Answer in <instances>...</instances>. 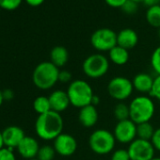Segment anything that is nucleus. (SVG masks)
Listing matches in <instances>:
<instances>
[{
    "instance_id": "1",
    "label": "nucleus",
    "mask_w": 160,
    "mask_h": 160,
    "mask_svg": "<svg viewBox=\"0 0 160 160\" xmlns=\"http://www.w3.org/2000/svg\"><path fill=\"white\" fill-rule=\"evenodd\" d=\"M64 122L60 113L50 110L44 114L38 115L35 122V132L43 140H54L63 130Z\"/></svg>"
},
{
    "instance_id": "2",
    "label": "nucleus",
    "mask_w": 160,
    "mask_h": 160,
    "mask_svg": "<svg viewBox=\"0 0 160 160\" xmlns=\"http://www.w3.org/2000/svg\"><path fill=\"white\" fill-rule=\"evenodd\" d=\"M59 71L51 61H42L32 72V82L40 90H49L58 82Z\"/></svg>"
},
{
    "instance_id": "3",
    "label": "nucleus",
    "mask_w": 160,
    "mask_h": 160,
    "mask_svg": "<svg viewBox=\"0 0 160 160\" xmlns=\"http://www.w3.org/2000/svg\"><path fill=\"white\" fill-rule=\"evenodd\" d=\"M66 92L69 96L71 106L79 109L92 105V100L94 96L92 86L82 79H76L72 81Z\"/></svg>"
},
{
    "instance_id": "4",
    "label": "nucleus",
    "mask_w": 160,
    "mask_h": 160,
    "mask_svg": "<svg viewBox=\"0 0 160 160\" xmlns=\"http://www.w3.org/2000/svg\"><path fill=\"white\" fill-rule=\"evenodd\" d=\"M130 120L136 124L148 122L153 117L155 107L152 99L147 95H138L129 104Z\"/></svg>"
},
{
    "instance_id": "5",
    "label": "nucleus",
    "mask_w": 160,
    "mask_h": 160,
    "mask_svg": "<svg viewBox=\"0 0 160 160\" xmlns=\"http://www.w3.org/2000/svg\"><path fill=\"white\" fill-rule=\"evenodd\" d=\"M116 138L110 131L100 128L93 131L89 138V146L92 151L99 155H105L113 152Z\"/></svg>"
},
{
    "instance_id": "6",
    "label": "nucleus",
    "mask_w": 160,
    "mask_h": 160,
    "mask_svg": "<svg viewBox=\"0 0 160 160\" xmlns=\"http://www.w3.org/2000/svg\"><path fill=\"white\" fill-rule=\"evenodd\" d=\"M109 69V59L103 54H92L87 57L82 63L83 72L90 78L103 77Z\"/></svg>"
},
{
    "instance_id": "7",
    "label": "nucleus",
    "mask_w": 160,
    "mask_h": 160,
    "mask_svg": "<svg viewBox=\"0 0 160 160\" xmlns=\"http://www.w3.org/2000/svg\"><path fill=\"white\" fill-rule=\"evenodd\" d=\"M134 91L132 80L125 76H115L110 79L108 84V92L109 96L119 102L128 99Z\"/></svg>"
},
{
    "instance_id": "8",
    "label": "nucleus",
    "mask_w": 160,
    "mask_h": 160,
    "mask_svg": "<svg viewBox=\"0 0 160 160\" xmlns=\"http://www.w3.org/2000/svg\"><path fill=\"white\" fill-rule=\"evenodd\" d=\"M91 43L99 52H109L117 45V33L108 28L96 29L91 36Z\"/></svg>"
},
{
    "instance_id": "9",
    "label": "nucleus",
    "mask_w": 160,
    "mask_h": 160,
    "mask_svg": "<svg viewBox=\"0 0 160 160\" xmlns=\"http://www.w3.org/2000/svg\"><path fill=\"white\" fill-rule=\"evenodd\" d=\"M127 151L131 160H152L155 152L151 141L138 138L128 145Z\"/></svg>"
},
{
    "instance_id": "10",
    "label": "nucleus",
    "mask_w": 160,
    "mask_h": 160,
    "mask_svg": "<svg viewBox=\"0 0 160 160\" xmlns=\"http://www.w3.org/2000/svg\"><path fill=\"white\" fill-rule=\"evenodd\" d=\"M113 135L116 141L123 144H130L137 138V124L130 119L118 122L114 127Z\"/></svg>"
},
{
    "instance_id": "11",
    "label": "nucleus",
    "mask_w": 160,
    "mask_h": 160,
    "mask_svg": "<svg viewBox=\"0 0 160 160\" xmlns=\"http://www.w3.org/2000/svg\"><path fill=\"white\" fill-rule=\"evenodd\" d=\"M53 141V147L56 152L61 156H71L77 150V141L75 138L70 134L61 133Z\"/></svg>"
},
{
    "instance_id": "12",
    "label": "nucleus",
    "mask_w": 160,
    "mask_h": 160,
    "mask_svg": "<svg viewBox=\"0 0 160 160\" xmlns=\"http://www.w3.org/2000/svg\"><path fill=\"white\" fill-rule=\"evenodd\" d=\"M4 146L10 149H16L26 137L24 130L17 125H10L2 131Z\"/></svg>"
},
{
    "instance_id": "13",
    "label": "nucleus",
    "mask_w": 160,
    "mask_h": 160,
    "mask_svg": "<svg viewBox=\"0 0 160 160\" xmlns=\"http://www.w3.org/2000/svg\"><path fill=\"white\" fill-rule=\"evenodd\" d=\"M40 147L41 146L39 145V142L36 138L29 136H26L16 149L23 158L30 160L37 157Z\"/></svg>"
},
{
    "instance_id": "14",
    "label": "nucleus",
    "mask_w": 160,
    "mask_h": 160,
    "mask_svg": "<svg viewBox=\"0 0 160 160\" xmlns=\"http://www.w3.org/2000/svg\"><path fill=\"white\" fill-rule=\"evenodd\" d=\"M48 98H49V102L51 106V110L56 111L58 113H61L65 111L71 105L67 92L62 91V90L54 91L48 96Z\"/></svg>"
},
{
    "instance_id": "15",
    "label": "nucleus",
    "mask_w": 160,
    "mask_h": 160,
    "mask_svg": "<svg viewBox=\"0 0 160 160\" xmlns=\"http://www.w3.org/2000/svg\"><path fill=\"white\" fill-rule=\"evenodd\" d=\"M98 119H99V113L97 108L92 105L86 106L79 109L78 121L84 127L87 128L93 127L97 123Z\"/></svg>"
},
{
    "instance_id": "16",
    "label": "nucleus",
    "mask_w": 160,
    "mask_h": 160,
    "mask_svg": "<svg viewBox=\"0 0 160 160\" xmlns=\"http://www.w3.org/2000/svg\"><path fill=\"white\" fill-rule=\"evenodd\" d=\"M138 42V33L132 28H123L117 33V45L128 51L137 46Z\"/></svg>"
},
{
    "instance_id": "17",
    "label": "nucleus",
    "mask_w": 160,
    "mask_h": 160,
    "mask_svg": "<svg viewBox=\"0 0 160 160\" xmlns=\"http://www.w3.org/2000/svg\"><path fill=\"white\" fill-rule=\"evenodd\" d=\"M153 77L151 74L146 72L137 73L132 79V83L134 90L138 92L139 93L145 95L146 93H150L152 84H153Z\"/></svg>"
},
{
    "instance_id": "18",
    "label": "nucleus",
    "mask_w": 160,
    "mask_h": 160,
    "mask_svg": "<svg viewBox=\"0 0 160 160\" xmlns=\"http://www.w3.org/2000/svg\"><path fill=\"white\" fill-rule=\"evenodd\" d=\"M69 60V52L67 48L61 45H57L50 52V61L58 69L64 67Z\"/></svg>"
},
{
    "instance_id": "19",
    "label": "nucleus",
    "mask_w": 160,
    "mask_h": 160,
    "mask_svg": "<svg viewBox=\"0 0 160 160\" xmlns=\"http://www.w3.org/2000/svg\"><path fill=\"white\" fill-rule=\"evenodd\" d=\"M108 58L115 65L122 66L129 60V51L119 45H116L108 52Z\"/></svg>"
},
{
    "instance_id": "20",
    "label": "nucleus",
    "mask_w": 160,
    "mask_h": 160,
    "mask_svg": "<svg viewBox=\"0 0 160 160\" xmlns=\"http://www.w3.org/2000/svg\"><path fill=\"white\" fill-rule=\"evenodd\" d=\"M145 16L148 24L151 27L160 28V5L148 8Z\"/></svg>"
},
{
    "instance_id": "21",
    "label": "nucleus",
    "mask_w": 160,
    "mask_h": 160,
    "mask_svg": "<svg viewBox=\"0 0 160 160\" xmlns=\"http://www.w3.org/2000/svg\"><path fill=\"white\" fill-rule=\"evenodd\" d=\"M154 130L155 129L153 128V126L151 124L150 122L137 124V138L151 141L152 135L154 133Z\"/></svg>"
},
{
    "instance_id": "22",
    "label": "nucleus",
    "mask_w": 160,
    "mask_h": 160,
    "mask_svg": "<svg viewBox=\"0 0 160 160\" xmlns=\"http://www.w3.org/2000/svg\"><path fill=\"white\" fill-rule=\"evenodd\" d=\"M33 108L35 112L38 113V115H42L50 111L51 106H50L49 98L43 95L36 97L35 100L33 101Z\"/></svg>"
},
{
    "instance_id": "23",
    "label": "nucleus",
    "mask_w": 160,
    "mask_h": 160,
    "mask_svg": "<svg viewBox=\"0 0 160 160\" xmlns=\"http://www.w3.org/2000/svg\"><path fill=\"white\" fill-rule=\"evenodd\" d=\"M113 114L118 122L130 119L129 105H126L123 102H119L113 109Z\"/></svg>"
},
{
    "instance_id": "24",
    "label": "nucleus",
    "mask_w": 160,
    "mask_h": 160,
    "mask_svg": "<svg viewBox=\"0 0 160 160\" xmlns=\"http://www.w3.org/2000/svg\"><path fill=\"white\" fill-rule=\"evenodd\" d=\"M56 151L53 146L50 145H43L40 147V150L37 154L38 160H53L56 155Z\"/></svg>"
},
{
    "instance_id": "25",
    "label": "nucleus",
    "mask_w": 160,
    "mask_h": 160,
    "mask_svg": "<svg viewBox=\"0 0 160 160\" xmlns=\"http://www.w3.org/2000/svg\"><path fill=\"white\" fill-rule=\"evenodd\" d=\"M151 65L153 71L157 74H160V45L153 50L151 56Z\"/></svg>"
},
{
    "instance_id": "26",
    "label": "nucleus",
    "mask_w": 160,
    "mask_h": 160,
    "mask_svg": "<svg viewBox=\"0 0 160 160\" xmlns=\"http://www.w3.org/2000/svg\"><path fill=\"white\" fill-rule=\"evenodd\" d=\"M122 11L127 14V15H133L135 14L138 10V4L132 1V0H126V2L122 5V7L121 8Z\"/></svg>"
},
{
    "instance_id": "27",
    "label": "nucleus",
    "mask_w": 160,
    "mask_h": 160,
    "mask_svg": "<svg viewBox=\"0 0 160 160\" xmlns=\"http://www.w3.org/2000/svg\"><path fill=\"white\" fill-rule=\"evenodd\" d=\"M23 0H0V7L7 11H13L20 7Z\"/></svg>"
},
{
    "instance_id": "28",
    "label": "nucleus",
    "mask_w": 160,
    "mask_h": 160,
    "mask_svg": "<svg viewBox=\"0 0 160 160\" xmlns=\"http://www.w3.org/2000/svg\"><path fill=\"white\" fill-rule=\"evenodd\" d=\"M149 94L151 95V97H152L160 102V74H157V76L154 77L153 84H152V90Z\"/></svg>"
},
{
    "instance_id": "29",
    "label": "nucleus",
    "mask_w": 160,
    "mask_h": 160,
    "mask_svg": "<svg viewBox=\"0 0 160 160\" xmlns=\"http://www.w3.org/2000/svg\"><path fill=\"white\" fill-rule=\"evenodd\" d=\"M111 160H131L127 149H118L111 154Z\"/></svg>"
},
{
    "instance_id": "30",
    "label": "nucleus",
    "mask_w": 160,
    "mask_h": 160,
    "mask_svg": "<svg viewBox=\"0 0 160 160\" xmlns=\"http://www.w3.org/2000/svg\"><path fill=\"white\" fill-rule=\"evenodd\" d=\"M0 160H16L12 149L3 147L0 150Z\"/></svg>"
},
{
    "instance_id": "31",
    "label": "nucleus",
    "mask_w": 160,
    "mask_h": 160,
    "mask_svg": "<svg viewBox=\"0 0 160 160\" xmlns=\"http://www.w3.org/2000/svg\"><path fill=\"white\" fill-rule=\"evenodd\" d=\"M58 82L61 83H71L72 82V73L67 70H61L58 73Z\"/></svg>"
},
{
    "instance_id": "32",
    "label": "nucleus",
    "mask_w": 160,
    "mask_h": 160,
    "mask_svg": "<svg viewBox=\"0 0 160 160\" xmlns=\"http://www.w3.org/2000/svg\"><path fill=\"white\" fill-rule=\"evenodd\" d=\"M151 142L154 148V150L160 152V127L156 128L154 130V133L152 135V138L151 139Z\"/></svg>"
},
{
    "instance_id": "33",
    "label": "nucleus",
    "mask_w": 160,
    "mask_h": 160,
    "mask_svg": "<svg viewBox=\"0 0 160 160\" xmlns=\"http://www.w3.org/2000/svg\"><path fill=\"white\" fill-rule=\"evenodd\" d=\"M107 5H108L111 8H122V5L126 2V0H105Z\"/></svg>"
},
{
    "instance_id": "34",
    "label": "nucleus",
    "mask_w": 160,
    "mask_h": 160,
    "mask_svg": "<svg viewBox=\"0 0 160 160\" xmlns=\"http://www.w3.org/2000/svg\"><path fill=\"white\" fill-rule=\"evenodd\" d=\"M3 92V97H4V101H11L13 99L14 97V93H13V91L11 90V89H6Z\"/></svg>"
},
{
    "instance_id": "35",
    "label": "nucleus",
    "mask_w": 160,
    "mask_h": 160,
    "mask_svg": "<svg viewBox=\"0 0 160 160\" xmlns=\"http://www.w3.org/2000/svg\"><path fill=\"white\" fill-rule=\"evenodd\" d=\"M159 3H160V0H143V4H144L147 8H150V7H152V6L159 5Z\"/></svg>"
},
{
    "instance_id": "36",
    "label": "nucleus",
    "mask_w": 160,
    "mask_h": 160,
    "mask_svg": "<svg viewBox=\"0 0 160 160\" xmlns=\"http://www.w3.org/2000/svg\"><path fill=\"white\" fill-rule=\"evenodd\" d=\"M45 0H26V2L30 5L31 7H38L40 5H42Z\"/></svg>"
},
{
    "instance_id": "37",
    "label": "nucleus",
    "mask_w": 160,
    "mask_h": 160,
    "mask_svg": "<svg viewBox=\"0 0 160 160\" xmlns=\"http://www.w3.org/2000/svg\"><path fill=\"white\" fill-rule=\"evenodd\" d=\"M99 103H100V97L94 94V96H93V98L92 100V105L94 106V107H97L99 105Z\"/></svg>"
},
{
    "instance_id": "38",
    "label": "nucleus",
    "mask_w": 160,
    "mask_h": 160,
    "mask_svg": "<svg viewBox=\"0 0 160 160\" xmlns=\"http://www.w3.org/2000/svg\"><path fill=\"white\" fill-rule=\"evenodd\" d=\"M4 146V142H3V137H2V131H0V150H1Z\"/></svg>"
},
{
    "instance_id": "39",
    "label": "nucleus",
    "mask_w": 160,
    "mask_h": 160,
    "mask_svg": "<svg viewBox=\"0 0 160 160\" xmlns=\"http://www.w3.org/2000/svg\"><path fill=\"white\" fill-rule=\"evenodd\" d=\"M3 102H4V97H3V92H2L1 90H0V107L2 106Z\"/></svg>"
},
{
    "instance_id": "40",
    "label": "nucleus",
    "mask_w": 160,
    "mask_h": 160,
    "mask_svg": "<svg viewBox=\"0 0 160 160\" xmlns=\"http://www.w3.org/2000/svg\"><path fill=\"white\" fill-rule=\"evenodd\" d=\"M132 1H134V2H136V3H138V4L143 3V0H132Z\"/></svg>"
},
{
    "instance_id": "41",
    "label": "nucleus",
    "mask_w": 160,
    "mask_h": 160,
    "mask_svg": "<svg viewBox=\"0 0 160 160\" xmlns=\"http://www.w3.org/2000/svg\"><path fill=\"white\" fill-rule=\"evenodd\" d=\"M157 35H158V38L160 40V28H158V32H157Z\"/></svg>"
},
{
    "instance_id": "42",
    "label": "nucleus",
    "mask_w": 160,
    "mask_h": 160,
    "mask_svg": "<svg viewBox=\"0 0 160 160\" xmlns=\"http://www.w3.org/2000/svg\"><path fill=\"white\" fill-rule=\"evenodd\" d=\"M152 160H160V157H153Z\"/></svg>"
},
{
    "instance_id": "43",
    "label": "nucleus",
    "mask_w": 160,
    "mask_h": 160,
    "mask_svg": "<svg viewBox=\"0 0 160 160\" xmlns=\"http://www.w3.org/2000/svg\"><path fill=\"white\" fill-rule=\"evenodd\" d=\"M30 160H38L37 158H34V159H30Z\"/></svg>"
}]
</instances>
